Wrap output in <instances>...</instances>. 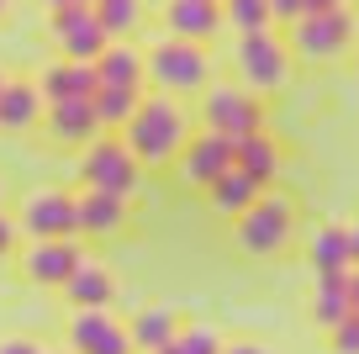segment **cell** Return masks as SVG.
Listing matches in <instances>:
<instances>
[{"label":"cell","mask_w":359,"mask_h":354,"mask_svg":"<svg viewBox=\"0 0 359 354\" xmlns=\"http://www.w3.org/2000/svg\"><path fill=\"white\" fill-rule=\"evenodd\" d=\"M127 148L137 154V164L143 169H164L175 164L180 154H185V143H191V111L180 106L175 96H143L133 111V122L122 127Z\"/></svg>","instance_id":"obj_1"},{"label":"cell","mask_w":359,"mask_h":354,"mask_svg":"<svg viewBox=\"0 0 359 354\" xmlns=\"http://www.w3.org/2000/svg\"><path fill=\"white\" fill-rule=\"evenodd\" d=\"M148 79H154L164 96H196L212 79V58L201 43L191 37H164V43L148 48Z\"/></svg>","instance_id":"obj_2"},{"label":"cell","mask_w":359,"mask_h":354,"mask_svg":"<svg viewBox=\"0 0 359 354\" xmlns=\"http://www.w3.org/2000/svg\"><path fill=\"white\" fill-rule=\"evenodd\" d=\"M291 43H285V32H275V27H259V32H238V74H243L248 90H264V96H275V90L291 85Z\"/></svg>","instance_id":"obj_3"},{"label":"cell","mask_w":359,"mask_h":354,"mask_svg":"<svg viewBox=\"0 0 359 354\" xmlns=\"http://www.w3.org/2000/svg\"><path fill=\"white\" fill-rule=\"evenodd\" d=\"M354 32H359L354 11L338 6V11H317V16L291 22V27H285V43H291V53L302 58V64H333V58L348 53Z\"/></svg>","instance_id":"obj_4"},{"label":"cell","mask_w":359,"mask_h":354,"mask_svg":"<svg viewBox=\"0 0 359 354\" xmlns=\"http://www.w3.org/2000/svg\"><path fill=\"white\" fill-rule=\"evenodd\" d=\"M296 238V206L275 190L254 201V206L238 217V249L254 259H269V254H285V244Z\"/></svg>","instance_id":"obj_5"},{"label":"cell","mask_w":359,"mask_h":354,"mask_svg":"<svg viewBox=\"0 0 359 354\" xmlns=\"http://www.w3.org/2000/svg\"><path fill=\"white\" fill-rule=\"evenodd\" d=\"M201 127L243 143L248 133H264V106L254 100L248 85H206L201 96Z\"/></svg>","instance_id":"obj_6"},{"label":"cell","mask_w":359,"mask_h":354,"mask_svg":"<svg viewBox=\"0 0 359 354\" xmlns=\"http://www.w3.org/2000/svg\"><path fill=\"white\" fill-rule=\"evenodd\" d=\"M79 175H85L90 190H111V196H133L143 185V164L127 148V138H95V143H85Z\"/></svg>","instance_id":"obj_7"},{"label":"cell","mask_w":359,"mask_h":354,"mask_svg":"<svg viewBox=\"0 0 359 354\" xmlns=\"http://www.w3.org/2000/svg\"><path fill=\"white\" fill-rule=\"evenodd\" d=\"M48 37L58 43V58H79V64H95L111 48V32L101 27L95 6H58V11H48Z\"/></svg>","instance_id":"obj_8"},{"label":"cell","mask_w":359,"mask_h":354,"mask_svg":"<svg viewBox=\"0 0 359 354\" xmlns=\"http://www.w3.org/2000/svg\"><path fill=\"white\" fill-rule=\"evenodd\" d=\"M69 349L74 354H137L127 322L111 317V307H79L69 317Z\"/></svg>","instance_id":"obj_9"},{"label":"cell","mask_w":359,"mask_h":354,"mask_svg":"<svg viewBox=\"0 0 359 354\" xmlns=\"http://www.w3.org/2000/svg\"><path fill=\"white\" fill-rule=\"evenodd\" d=\"M85 265V249L74 238H32L22 254V270L32 286H48V291H64L74 280V270Z\"/></svg>","instance_id":"obj_10"},{"label":"cell","mask_w":359,"mask_h":354,"mask_svg":"<svg viewBox=\"0 0 359 354\" xmlns=\"http://www.w3.org/2000/svg\"><path fill=\"white\" fill-rule=\"evenodd\" d=\"M22 232L27 238H74L79 196H69V190H32L22 201Z\"/></svg>","instance_id":"obj_11"},{"label":"cell","mask_w":359,"mask_h":354,"mask_svg":"<svg viewBox=\"0 0 359 354\" xmlns=\"http://www.w3.org/2000/svg\"><path fill=\"white\" fill-rule=\"evenodd\" d=\"M233 154H238V143H233V138H222V133H196L191 143H185V154L175 159L180 185L206 190L217 175H227V169H233Z\"/></svg>","instance_id":"obj_12"},{"label":"cell","mask_w":359,"mask_h":354,"mask_svg":"<svg viewBox=\"0 0 359 354\" xmlns=\"http://www.w3.org/2000/svg\"><path fill=\"white\" fill-rule=\"evenodd\" d=\"M43 133L53 138L58 148H85L101 138V117L90 100H48L43 111Z\"/></svg>","instance_id":"obj_13"},{"label":"cell","mask_w":359,"mask_h":354,"mask_svg":"<svg viewBox=\"0 0 359 354\" xmlns=\"http://www.w3.org/2000/svg\"><path fill=\"white\" fill-rule=\"evenodd\" d=\"M164 27L169 37H191V43H212L227 27L222 0H169L164 6Z\"/></svg>","instance_id":"obj_14"},{"label":"cell","mask_w":359,"mask_h":354,"mask_svg":"<svg viewBox=\"0 0 359 354\" xmlns=\"http://www.w3.org/2000/svg\"><path fill=\"white\" fill-rule=\"evenodd\" d=\"M37 90H43V100H90L101 90V74H95V64H79V58H53L37 74Z\"/></svg>","instance_id":"obj_15"},{"label":"cell","mask_w":359,"mask_h":354,"mask_svg":"<svg viewBox=\"0 0 359 354\" xmlns=\"http://www.w3.org/2000/svg\"><path fill=\"white\" fill-rule=\"evenodd\" d=\"M43 90H37V79H6V90H0V133H32V127H43Z\"/></svg>","instance_id":"obj_16"},{"label":"cell","mask_w":359,"mask_h":354,"mask_svg":"<svg viewBox=\"0 0 359 354\" xmlns=\"http://www.w3.org/2000/svg\"><path fill=\"white\" fill-rule=\"evenodd\" d=\"M122 228H127V196L85 185V196H79V232L85 238H116Z\"/></svg>","instance_id":"obj_17"},{"label":"cell","mask_w":359,"mask_h":354,"mask_svg":"<svg viewBox=\"0 0 359 354\" xmlns=\"http://www.w3.org/2000/svg\"><path fill=\"white\" fill-rule=\"evenodd\" d=\"M259 196H264V185H259L248 169H238V164L227 169V175H217L212 185H206V201H212L217 217H243V211L254 206Z\"/></svg>","instance_id":"obj_18"},{"label":"cell","mask_w":359,"mask_h":354,"mask_svg":"<svg viewBox=\"0 0 359 354\" xmlns=\"http://www.w3.org/2000/svg\"><path fill=\"white\" fill-rule=\"evenodd\" d=\"M312 322L323 333H333L338 322L348 317V270L344 275H312V301H306Z\"/></svg>","instance_id":"obj_19"},{"label":"cell","mask_w":359,"mask_h":354,"mask_svg":"<svg viewBox=\"0 0 359 354\" xmlns=\"http://www.w3.org/2000/svg\"><path fill=\"white\" fill-rule=\"evenodd\" d=\"M233 164L238 169H248V175L259 180V185H275V175H280V164H285V148L275 143L269 133H248L243 143H238V154H233Z\"/></svg>","instance_id":"obj_20"},{"label":"cell","mask_w":359,"mask_h":354,"mask_svg":"<svg viewBox=\"0 0 359 354\" xmlns=\"http://www.w3.org/2000/svg\"><path fill=\"white\" fill-rule=\"evenodd\" d=\"M306 265H312V275H344V270H354L348 228H317L312 244H306Z\"/></svg>","instance_id":"obj_21"},{"label":"cell","mask_w":359,"mask_h":354,"mask_svg":"<svg viewBox=\"0 0 359 354\" xmlns=\"http://www.w3.org/2000/svg\"><path fill=\"white\" fill-rule=\"evenodd\" d=\"M95 74H101V85H127V90H143V74H148V53H137V48L116 43L106 48L101 58H95Z\"/></svg>","instance_id":"obj_22"},{"label":"cell","mask_w":359,"mask_h":354,"mask_svg":"<svg viewBox=\"0 0 359 354\" xmlns=\"http://www.w3.org/2000/svg\"><path fill=\"white\" fill-rule=\"evenodd\" d=\"M127 333H133L137 354H158V349H169V343L180 339V317L169 307H143L133 322H127Z\"/></svg>","instance_id":"obj_23"},{"label":"cell","mask_w":359,"mask_h":354,"mask_svg":"<svg viewBox=\"0 0 359 354\" xmlns=\"http://www.w3.org/2000/svg\"><path fill=\"white\" fill-rule=\"evenodd\" d=\"M64 296L74 301V312L79 307H111V301H116V275L106 265H90V259H85V265L74 270V280L64 286Z\"/></svg>","instance_id":"obj_24"},{"label":"cell","mask_w":359,"mask_h":354,"mask_svg":"<svg viewBox=\"0 0 359 354\" xmlns=\"http://www.w3.org/2000/svg\"><path fill=\"white\" fill-rule=\"evenodd\" d=\"M137 100H143V90H127V85H101L95 96H90V106H95V117H101V127H127L133 122Z\"/></svg>","instance_id":"obj_25"},{"label":"cell","mask_w":359,"mask_h":354,"mask_svg":"<svg viewBox=\"0 0 359 354\" xmlns=\"http://www.w3.org/2000/svg\"><path fill=\"white\" fill-rule=\"evenodd\" d=\"M95 16L111 37H127L137 22H143V0H95Z\"/></svg>","instance_id":"obj_26"},{"label":"cell","mask_w":359,"mask_h":354,"mask_svg":"<svg viewBox=\"0 0 359 354\" xmlns=\"http://www.w3.org/2000/svg\"><path fill=\"white\" fill-rule=\"evenodd\" d=\"M222 11H227V27H233V32H259V27H275L269 0H222Z\"/></svg>","instance_id":"obj_27"},{"label":"cell","mask_w":359,"mask_h":354,"mask_svg":"<svg viewBox=\"0 0 359 354\" xmlns=\"http://www.w3.org/2000/svg\"><path fill=\"white\" fill-rule=\"evenodd\" d=\"M175 343H180L185 354H222V343H227V339L212 328V322H191V328H180V339H175Z\"/></svg>","instance_id":"obj_28"},{"label":"cell","mask_w":359,"mask_h":354,"mask_svg":"<svg viewBox=\"0 0 359 354\" xmlns=\"http://www.w3.org/2000/svg\"><path fill=\"white\" fill-rule=\"evenodd\" d=\"M327 343H333V354H359V312H348V317L327 333Z\"/></svg>","instance_id":"obj_29"},{"label":"cell","mask_w":359,"mask_h":354,"mask_svg":"<svg viewBox=\"0 0 359 354\" xmlns=\"http://www.w3.org/2000/svg\"><path fill=\"white\" fill-rule=\"evenodd\" d=\"M269 16H275V27H291V22L306 16V6L302 0H269Z\"/></svg>","instance_id":"obj_30"},{"label":"cell","mask_w":359,"mask_h":354,"mask_svg":"<svg viewBox=\"0 0 359 354\" xmlns=\"http://www.w3.org/2000/svg\"><path fill=\"white\" fill-rule=\"evenodd\" d=\"M0 354H48L37 339H22V333H11V339H0Z\"/></svg>","instance_id":"obj_31"},{"label":"cell","mask_w":359,"mask_h":354,"mask_svg":"<svg viewBox=\"0 0 359 354\" xmlns=\"http://www.w3.org/2000/svg\"><path fill=\"white\" fill-rule=\"evenodd\" d=\"M11 244H16V222L6 217V211H0V254H6V249H11Z\"/></svg>","instance_id":"obj_32"},{"label":"cell","mask_w":359,"mask_h":354,"mask_svg":"<svg viewBox=\"0 0 359 354\" xmlns=\"http://www.w3.org/2000/svg\"><path fill=\"white\" fill-rule=\"evenodd\" d=\"M348 312H359V265L348 270Z\"/></svg>","instance_id":"obj_33"},{"label":"cell","mask_w":359,"mask_h":354,"mask_svg":"<svg viewBox=\"0 0 359 354\" xmlns=\"http://www.w3.org/2000/svg\"><path fill=\"white\" fill-rule=\"evenodd\" d=\"M302 6H306V16H317V11H338L344 0H302Z\"/></svg>","instance_id":"obj_34"},{"label":"cell","mask_w":359,"mask_h":354,"mask_svg":"<svg viewBox=\"0 0 359 354\" xmlns=\"http://www.w3.org/2000/svg\"><path fill=\"white\" fill-rule=\"evenodd\" d=\"M222 354H269V349H259V343H222Z\"/></svg>","instance_id":"obj_35"},{"label":"cell","mask_w":359,"mask_h":354,"mask_svg":"<svg viewBox=\"0 0 359 354\" xmlns=\"http://www.w3.org/2000/svg\"><path fill=\"white\" fill-rule=\"evenodd\" d=\"M348 254H354V265H359V222L348 228Z\"/></svg>","instance_id":"obj_36"},{"label":"cell","mask_w":359,"mask_h":354,"mask_svg":"<svg viewBox=\"0 0 359 354\" xmlns=\"http://www.w3.org/2000/svg\"><path fill=\"white\" fill-rule=\"evenodd\" d=\"M48 11H58V6H95V0H43Z\"/></svg>","instance_id":"obj_37"},{"label":"cell","mask_w":359,"mask_h":354,"mask_svg":"<svg viewBox=\"0 0 359 354\" xmlns=\"http://www.w3.org/2000/svg\"><path fill=\"white\" fill-rule=\"evenodd\" d=\"M158 354H185V349H180V343H169V349H158Z\"/></svg>","instance_id":"obj_38"},{"label":"cell","mask_w":359,"mask_h":354,"mask_svg":"<svg viewBox=\"0 0 359 354\" xmlns=\"http://www.w3.org/2000/svg\"><path fill=\"white\" fill-rule=\"evenodd\" d=\"M6 6H11V0H0V16H6Z\"/></svg>","instance_id":"obj_39"},{"label":"cell","mask_w":359,"mask_h":354,"mask_svg":"<svg viewBox=\"0 0 359 354\" xmlns=\"http://www.w3.org/2000/svg\"><path fill=\"white\" fill-rule=\"evenodd\" d=\"M6 79H11V74H0V90H6Z\"/></svg>","instance_id":"obj_40"},{"label":"cell","mask_w":359,"mask_h":354,"mask_svg":"<svg viewBox=\"0 0 359 354\" xmlns=\"http://www.w3.org/2000/svg\"><path fill=\"white\" fill-rule=\"evenodd\" d=\"M58 354H64V349H58ZM69 354H74V349H69Z\"/></svg>","instance_id":"obj_41"},{"label":"cell","mask_w":359,"mask_h":354,"mask_svg":"<svg viewBox=\"0 0 359 354\" xmlns=\"http://www.w3.org/2000/svg\"><path fill=\"white\" fill-rule=\"evenodd\" d=\"M354 74H359V64H354Z\"/></svg>","instance_id":"obj_42"}]
</instances>
